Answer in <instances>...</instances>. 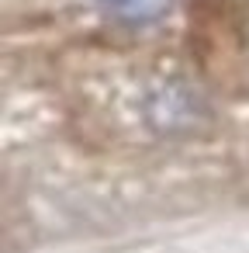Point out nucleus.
Here are the masks:
<instances>
[{
    "instance_id": "1",
    "label": "nucleus",
    "mask_w": 249,
    "mask_h": 253,
    "mask_svg": "<svg viewBox=\"0 0 249 253\" xmlns=\"http://www.w3.org/2000/svg\"><path fill=\"white\" fill-rule=\"evenodd\" d=\"M97 4L125 25H145V21L163 18L173 7V0H97Z\"/></svg>"
}]
</instances>
